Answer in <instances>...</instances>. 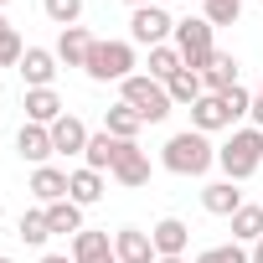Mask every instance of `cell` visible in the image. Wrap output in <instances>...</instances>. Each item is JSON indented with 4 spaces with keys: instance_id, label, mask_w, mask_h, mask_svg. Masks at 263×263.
I'll list each match as a JSON object with an SVG mask.
<instances>
[{
    "instance_id": "cell-1",
    "label": "cell",
    "mask_w": 263,
    "mask_h": 263,
    "mask_svg": "<svg viewBox=\"0 0 263 263\" xmlns=\"http://www.w3.org/2000/svg\"><path fill=\"white\" fill-rule=\"evenodd\" d=\"M160 160H165V171H171V176H206V171H212V160H217V145L201 135V129H181V135H171V140H165Z\"/></svg>"
},
{
    "instance_id": "cell-2",
    "label": "cell",
    "mask_w": 263,
    "mask_h": 263,
    "mask_svg": "<svg viewBox=\"0 0 263 263\" xmlns=\"http://www.w3.org/2000/svg\"><path fill=\"white\" fill-rule=\"evenodd\" d=\"M119 88H124V98H119V103H129V108H135L145 124H160V119L176 108V103H171V93H165V83H160V78H150V72L124 78Z\"/></svg>"
},
{
    "instance_id": "cell-3",
    "label": "cell",
    "mask_w": 263,
    "mask_h": 263,
    "mask_svg": "<svg viewBox=\"0 0 263 263\" xmlns=\"http://www.w3.org/2000/svg\"><path fill=\"white\" fill-rule=\"evenodd\" d=\"M217 165L227 171V181H248L263 165V129H237V135L217 150Z\"/></svg>"
},
{
    "instance_id": "cell-4",
    "label": "cell",
    "mask_w": 263,
    "mask_h": 263,
    "mask_svg": "<svg viewBox=\"0 0 263 263\" xmlns=\"http://www.w3.org/2000/svg\"><path fill=\"white\" fill-rule=\"evenodd\" d=\"M212 21L206 16H186V21H176V52H181V62L191 67V72H206V62L217 57V42H212Z\"/></svg>"
},
{
    "instance_id": "cell-5",
    "label": "cell",
    "mask_w": 263,
    "mask_h": 263,
    "mask_svg": "<svg viewBox=\"0 0 263 263\" xmlns=\"http://www.w3.org/2000/svg\"><path fill=\"white\" fill-rule=\"evenodd\" d=\"M129 67H135V47L129 42H93V52L83 62V72L93 83H124V78H135Z\"/></svg>"
},
{
    "instance_id": "cell-6",
    "label": "cell",
    "mask_w": 263,
    "mask_h": 263,
    "mask_svg": "<svg viewBox=\"0 0 263 263\" xmlns=\"http://www.w3.org/2000/svg\"><path fill=\"white\" fill-rule=\"evenodd\" d=\"M129 36H135L140 47H165V36H176V21L160 6H140L135 16H129Z\"/></svg>"
},
{
    "instance_id": "cell-7",
    "label": "cell",
    "mask_w": 263,
    "mask_h": 263,
    "mask_svg": "<svg viewBox=\"0 0 263 263\" xmlns=\"http://www.w3.org/2000/svg\"><path fill=\"white\" fill-rule=\"evenodd\" d=\"M72 263H119L114 237H108V232H93V227L72 232Z\"/></svg>"
},
{
    "instance_id": "cell-8",
    "label": "cell",
    "mask_w": 263,
    "mask_h": 263,
    "mask_svg": "<svg viewBox=\"0 0 263 263\" xmlns=\"http://www.w3.org/2000/svg\"><path fill=\"white\" fill-rule=\"evenodd\" d=\"M119 186H145L150 181V155L135 145V140H124V150H119V160H114V171H108Z\"/></svg>"
},
{
    "instance_id": "cell-9",
    "label": "cell",
    "mask_w": 263,
    "mask_h": 263,
    "mask_svg": "<svg viewBox=\"0 0 263 263\" xmlns=\"http://www.w3.org/2000/svg\"><path fill=\"white\" fill-rule=\"evenodd\" d=\"M191 129H201V135H212V129H232L227 98H222V93H201V98L191 103Z\"/></svg>"
},
{
    "instance_id": "cell-10",
    "label": "cell",
    "mask_w": 263,
    "mask_h": 263,
    "mask_svg": "<svg viewBox=\"0 0 263 263\" xmlns=\"http://www.w3.org/2000/svg\"><path fill=\"white\" fill-rule=\"evenodd\" d=\"M150 242H155V253H160V258H186L191 227H186L181 217H165V222H155V227H150Z\"/></svg>"
},
{
    "instance_id": "cell-11",
    "label": "cell",
    "mask_w": 263,
    "mask_h": 263,
    "mask_svg": "<svg viewBox=\"0 0 263 263\" xmlns=\"http://www.w3.org/2000/svg\"><path fill=\"white\" fill-rule=\"evenodd\" d=\"M88 140H93V135H88V124H83L78 114H62V119L52 124V150H57V155H83Z\"/></svg>"
},
{
    "instance_id": "cell-12",
    "label": "cell",
    "mask_w": 263,
    "mask_h": 263,
    "mask_svg": "<svg viewBox=\"0 0 263 263\" xmlns=\"http://www.w3.org/2000/svg\"><path fill=\"white\" fill-rule=\"evenodd\" d=\"M114 253H119V263H155L160 258L150 232H140V227H119L114 232Z\"/></svg>"
},
{
    "instance_id": "cell-13",
    "label": "cell",
    "mask_w": 263,
    "mask_h": 263,
    "mask_svg": "<svg viewBox=\"0 0 263 263\" xmlns=\"http://www.w3.org/2000/svg\"><path fill=\"white\" fill-rule=\"evenodd\" d=\"M16 155L31 160V165H47L57 150H52V129L47 124H21V135H16Z\"/></svg>"
},
{
    "instance_id": "cell-14",
    "label": "cell",
    "mask_w": 263,
    "mask_h": 263,
    "mask_svg": "<svg viewBox=\"0 0 263 263\" xmlns=\"http://www.w3.org/2000/svg\"><path fill=\"white\" fill-rule=\"evenodd\" d=\"M21 78H26V88H52V78H57V52H47V47H26V57H21Z\"/></svg>"
},
{
    "instance_id": "cell-15",
    "label": "cell",
    "mask_w": 263,
    "mask_h": 263,
    "mask_svg": "<svg viewBox=\"0 0 263 263\" xmlns=\"http://www.w3.org/2000/svg\"><path fill=\"white\" fill-rule=\"evenodd\" d=\"M62 119V98H57V88H26V124H57Z\"/></svg>"
},
{
    "instance_id": "cell-16",
    "label": "cell",
    "mask_w": 263,
    "mask_h": 263,
    "mask_svg": "<svg viewBox=\"0 0 263 263\" xmlns=\"http://www.w3.org/2000/svg\"><path fill=\"white\" fill-rule=\"evenodd\" d=\"M31 196H36L42 206L67 201V171H57V165H36V171H31Z\"/></svg>"
},
{
    "instance_id": "cell-17",
    "label": "cell",
    "mask_w": 263,
    "mask_h": 263,
    "mask_svg": "<svg viewBox=\"0 0 263 263\" xmlns=\"http://www.w3.org/2000/svg\"><path fill=\"white\" fill-rule=\"evenodd\" d=\"M119 150H124V140H114L108 129H98V135L88 140V150H83V160H88V171H114V160H119Z\"/></svg>"
},
{
    "instance_id": "cell-18",
    "label": "cell",
    "mask_w": 263,
    "mask_h": 263,
    "mask_svg": "<svg viewBox=\"0 0 263 263\" xmlns=\"http://www.w3.org/2000/svg\"><path fill=\"white\" fill-rule=\"evenodd\" d=\"M93 42H98V36H88L83 26H67V31L57 36V62L83 67V62H88V52H93Z\"/></svg>"
},
{
    "instance_id": "cell-19",
    "label": "cell",
    "mask_w": 263,
    "mask_h": 263,
    "mask_svg": "<svg viewBox=\"0 0 263 263\" xmlns=\"http://www.w3.org/2000/svg\"><path fill=\"white\" fill-rule=\"evenodd\" d=\"M201 83H206V93H232V88H237V57H232V52H217V57L206 62Z\"/></svg>"
},
{
    "instance_id": "cell-20",
    "label": "cell",
    "mask_w": 263,
    "mask_h": 263,
    "mask_svg": "<svg viewBox=\"0 0 263 263\" xmlns=\"http://www.w3.org/2000/svg\"><path fill=\"white\" fill-rule=\"evenodd\" d=\"M201 206H206L212 217H232V212L242 206V191H237V181H212V186L201 191Z\"/></svg>"
},
{
    "instance_id": "cell-21",
    "label": "cell",
    "mask_w": 263,
    "mask_h": 263,
    "mask_svg": "<svg viewBox=\"0 0 263 263\" xmlns=\"http://www.w3.org/2000/svg\"><path fill=\"white\" fill-rule=\"evenodd\" d=\"M103 129H108L114 140H135L140 129H145V119L129 108V103H114V108H103Z\"/></svg>"
},
{
    "instance_id": "cell-22",
    "label": "cell",
    "mask_w": 263,
    "mask_h": 263,
    "mask_svg": "<svg viewBox=\"0 0 263 263\" xmlns=\"http://www.w3.org/2000/svg\"><path fill=\"white\" fill-rule=\"evenodd\" d=\"M165 93H171V103L176 108H191L201 93H206V83H201V72H191V67H181L171 83H165Z\"/></svg>"
},
{
    "instance_id": "cell-23",
    "label": "cell",
    "mask_w": 263,
    "mask_h": 263,
    "mask_svg": "<svg viewBox=\"0 0 263 263\" xmlns=\"http://www.w3.org/2000/svg\"><path fill=\"white\" fill-rule=\"evenodd\" d=\"M67 196H72L78 206H93V201L103 196V176H98V171H88V165H83V171H72V176H67Z\"/></svg>"
},
{
    "instance_id": "cell-24",
    "label": "cell",
    "mask_w": 263,
    "mask_h": 263,
    "mask_svg": "<svg viewBox=\"0 0 263 263\" xmlns=\"http://www.w3.org/2000/svg\"><path fill=\"white\" fill-rule=\"evenodd\" d=\"M47 212V227L52 232H83V206L67 196V201H52V206H42Z\"/></svg>"
},
{
    "instance_id": "cell-25",
    "label": "cell",
    "mask_w": 263,
    "mask_h": 263,
    "mask_svg": "<svg viewBox=\"0 0 263 263\" xmlns=\"http://www.w3.org/2000/svg\"><path fill=\"white\" fill-rule=\"evenodd\" d=\"M263 237V206H237L232 212V242H258Z\"/></svg>"
},
{
    "instance_id": "cell-26",
    "label": "cell",
    "mask_w": 263,
    "mask_h": 263,
    "mask_svg": "<svg viewBox=\"0 0 263 263\" xmlns=\"http://www.w3.org/2000/svg\"><path fill=\"white\" fill-rule=\"evenodd\" d=\"M186 62H181V52L165 42V47H150V78H160V83H171L176 72H181Z\"/></svg>"
},
{
    "instance_id": "cell-27",
    "label": "cell",
    "mask_w": 263,
    "mask_h": 263,
    "mask_svg": "<svg viewBox=\"0 0 263 263\" xmlns=\"http://www.w3.org/2000/svg\"><path fill=\"white\" fill-rule=\"evenodd\" d=\"M16 237H21L26 248H42V242L52 237V227H47V212H26V217H21V227H16Z\"/></svg>"
},
{
    "instance_id": "cell-28",
    "label": "cell",
    "mask_w": 263,
    "mask_h": 263,
    "mask_svg": "<svg viewBox=\"0 0 263 263\" xmlns=\"http://www.w3.org/2000/svg\"><path fill=\"white\" fill-rule=\"evenodd\" d=\"M201 11H206V21H212V26H237L242 0H201Z\"/></svg>"
},
{
    "instance_id": "cell-29",
    "label": "cell",
    "mask_w": 263,
    "mask_h": 263,
    "mask_svg": "<svg viewBox=\"0 0 263 263\" xmlns=\"http://www.w3.org/2000/svg\"><path fill=\"white\" fill-rule=\"evenodd\" d=\"M42 11L67 31V26H78V16H83V0H42Z\"/></svg>"
},
{
    "instance_id": "cell-30",
    "label": "cell",
    "mask_w": 263,
    "mask_h": 263,
    "mask_svg": "<svg viewBox=\"0 0 263 263\" xmlns=\"http://www.w3.org/2000/svg\"><path fill=\"white\" fill-rule=\"evenodd\" d=\"M196 263H253V253H242L237 242H222V248H206V253H196Z\"/></svg>"
},
{
    "instance_id": "cell-31",
    "label": "cell",
    "mask_w": 263,
    "mask_h": 263,
    "mask_svg": "<svg viewBox=\"0 0 263 263\" xmlns=\"http://www.w3.org/2000/svg\"><path fill=\"white\" fill-rule=\"evenodd\" d=\"M21 57H26V47H21L16 26H11V31H0V67H21Z\"/></svg>"
},
{
    "instance_id": "cell-32",
    "label": "cell",
    "mask_w": 263,
    "mask_h": 263,
    "mask_svg": "<svg viewBox=\"0 0 263 263\" xmlns=\"http://www.w3.org/2000/svg\"><path fill=\"white\" fill-rule=\"evenodd\" d=\"M222 98H227V114H232V119H242V114H253V93H248L242 83H237L232 93H222Z\"/></svg>"
},
{
    "instance_id": "cell-33",
    "label": "cell",
    "mask_w": 263,
    "mask_h": 263,
    "mask_svg": "<svg viewBox=\"0 0 263 263\" xmlns=\"http://www.w3.org/2000/svg\"><path fill=\"white\" fill-rule=\"evenodd\" d=\"M42 263H72V258H67V253H47Z\"/></svg>"
},
{
    "instance_id": "cell-34",
    "label": "cell",
    "mask_w": 263,
    "mask_h": 263,
    "mask_svg": "<svg viewBox=\"0 0 263 263\" xmlns=\"http://www.w3.org/2000/svg\"><path fill=\"white\" fill-rule=\"evenodd\" d=\"M253 263H263V237H258V242H253Z\"/></svg>"
},
{
    "instance_id": "cell-35",
    "label": "cell",
    "mask_w": 263,
    "mask_h": 263,
    "mask_svg": "<svg viewBox=\"0 0 263 263\" xmlns=\"http://www.w3.org/2000/svg\"><path fill=\"white\" fill-rule=\"evenodd\" d=\"M129 6H135V11H140V6H155V0H129Z\"/></svg>"
},
{
    "instance_id": "cell-36",
    "label": "cell",
    "mask_w": 263,
    "mask_h": 263,
    "mask_svg": "<svg viewBox=\"0 0 263 263\" xmlns=\"http://www.w3.org/2000/svg\"><path fill=\"white\" fill-rule=\"evenodd\" d=\"M155 263H186V258H155Z\"/></svg>"
},
{
    "instance_id": "cell-37",
    "label": "cell",
    "mask_w": 263,
    "mask_h": 263,
    "mask_svg": "<svg viewBox=\"0 0 263 263\" xmlns=\"http://www.w3.org/2000/svg\"><path fill=\"white\" fill-rule=\"evenodd\" d=\"M0 31H11V21H6V16H0Z\"/></svg>"
},
{
    "instance_id": "cell-38",
    "label": "cell",
    "mask_w": 263,
    "mask_h": 263,
    "mask_svg": "<svg viewBox=\"0 0 263 263\" xmlns=\"http://www.w3.org/2000/svg\"><path fill=\"white\" fill-rule=\"evenodd\" d=\"M0 263H11V258H6V253H0Z\"/></svg>"
},
{
    "instance_id": "cell-39",
    "label": "cell",
    "mask_w": 263,
    "mask_h": 263,
    "mask_svg": "<svg viewBox=\"0 0 263 263\" xmlns=\"http://www.w3.org/2000/svg\"><path fill=\"white\" fill-rule=\"evenodd\" d=\"M258 98H263V83H258Z\"/></svg>"
},
{
    "instance_id": "cell-40",
    "label": "cell",
    "mask_w": 263,
    "mask_h": 263,
    "mask_svg": "<svg viewBox=\"0 0 263 263\" xmlns=\"http://www.w3.org/2000/svg\"><path fill=\"white\" fill-rule=\"evenodd\" d=\"M0 6H6V0H0Z\"/></svg>"
},
{
    "instance_id": "cell-41",
    "label": "cell",
    "mask_w": 263,
    "mask_h": 263,
    "mask_svg": "<svg viewBox=\"0 0 263 263\" xmlns=\"http://www.w3.org/2000/svg\"><path fill=\"white\" fill-rule=\"evenodd\" d=\"M0 212H6V206H0Z\"/></svg>"
}]
</instances>
